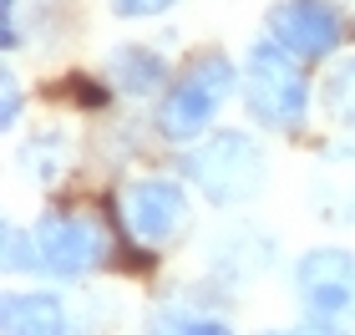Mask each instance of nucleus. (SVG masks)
<instances>
[{"instance_id": "nucleus-1", "label": "nucleus", "mask_w": 355, "mask_h": 335, "mask_svg": "<svg viewBox=\"0 0 355 335\" xmlns=\"http://www.w3.org/2000/svg\"><path fill=\"white\" fill-rule=\"evenodd\" d=\"M234 87H244V71L234 67L223 51L193 56L183 71L168 82L163 102H157V137L168 142H203L214 127L218 107L234 97Z\"/></svg>"}, {"instance_id": "nucleus-2", "label": "nucleus", "mask_w": 355, "mask_h": 335, "mask_svg": "<svg viewBox=\"0 0 355 335\" xmlns=\"http://www.w3.org/2000/svg\"><path fill=\"white\" fill-rule=\"evenodd\" d=\"M244 107L254 122L274 127V132H295L304 127V112H310V76H304V61L295 51H284L279 41H254L244 56Z\"/></svg>"}, {"instance_id": "nucleus-3", "label": "nucleus", "mask_w": 355, "mask_h": 335, "mask_svg": "<svg viewBox=\"0 0 355 335\" xmlns=\"http://www.w3.org/2000/svg\"><path fill=\"white\" fill-rule=\"evenodd\" d=\"M183 173L193 178V188L218 203V209H234V203H249L259 198V188L269 178V163H264V148L254 142L249 132H208L198 148L183 157Z\"/></svg>"}, {"instance_id": "nucleus-4", "label": "nucleus", "mask_w": 355, "mask_h": 335, "mask_svg": "<svg viewBox=\"0 0 355 335\" xmlns=\"http://www.w3.org/2000/svg\"><path fill=\"white\" fill-rule=\"evenodd\" d=\"M117 218H122V229H127L132 244L163 249L188 218V194H183V183L157 178V173L153 178H132L117 198Z\"/></svg>"}, {"instance_id": "nucleus-5", "label": "nucleus", "mask_w": 355, "mask_h": 335, "mask_svg": "<svg viewBox=\"0 0 355 335\" xmlns=\"http://www.w3.org/2000/svg\"><path fill=\"white\" fill-rule=\"evenodd\" d=\"M36 259L56 280H82L107 259V239L87 214H46L36 223Z\"/></svg>"}, {"instance_id": "nucleus-6", "label": "nucleus", "mask_w": 355, "mask_h": 335, "mask_svg": "<svg viewBox=\"0 0 355 335\" xmlns=\"http://www.w3.org/2000/svg\"><path fill=\"white\" fill-rule=\"evenodd\" d=\"M295 295L315 320L355 315V254L350 249H310L295 264Z\"/></svg>"}, {"instance_id": "nucleus-7", "label": "nucleus", "mask_w": 355, "mask_h": 335, "mask_svg": "<svg viewBox=\"0 0 355 335\" xmlns=\"http://www.w3.org/2000/svg\"><path fill=\"white\" fill-rule=\"evenodd\" d=\"M264 26H269V36L279 41L284 51H295L300 61L335 56V46L345 36V21H340V10H335L330 0H279Z\"/></svg>"}, {"instance_id": "nucleus-8", "label": "nucleus", "mask_w": 355, "mask_h": 335, "mask_svg": "<svg viewBox=\"0 0 355 335\" xmlns=\"http://www.w3.org/2000/svg\"><path fill=\"white\" fill-rule=\"evenodd\" d=\"M107 87L122 92V97H153V92H168V61L153 51V46L127 41L107 56Z\"/></svg>"}, {"instance_id": "nucleus-9", "label": "nucleus", "mask_w": 355, "mask_h": 335, "mask_svg": "<svg viewBox=\"0 0 355 335\" xmlns=\"http://www.w3.org/2000/svg\"><path fill=\"white\" fill-rule=\"evenodd\" d=\"M6 335H71L56 295H6Z\"/></svg>"}, {"instance_id": "nucleus-10", "label": "nucleus", "mask_w": 355, "mask_h": 335, "mask_svg": "<svg viewBox=\"0 0 355 335\" xmlns=\"http://www.w3.org/2000/svg\"><path fill=\"white\" fill-rule=\"evenodd\" d=\"M320 203L330 218H355V148H325Z\"/></svg>"}, {"instance_id": "nucleus-11", "label": "nucleus", "mask_w": 355, "mask_h": 335, "mask_svg": "<svg viewBox=\"0 0 355 335\" xmlns=\"http://www.w3.org/2000/svg\"><path fill=\"white\" fill-rule=\"evenodd\" d=\"M320 97H325V112H330V117L355 132V56H340V61L325 71Z\"/></svg>"}, {"instance_id": "nucleus-12", "label": "nucleus", "mask_w": 355, "mask_h": 335, "mask_svg": "<svg viewBox=\"0 0 355 335\" xmlns=\"http://www.w3.org/2000/svg\"><path fill=\"white\" fill-rule=\"evenodd\" d=\"M153 335H234V330L198 310H163V315H153Z\"/></svg>"}, {"instance_id": "nucleus-13", "label": "nucleus", "mask_w": 355, "mask_h": 335, "mask_svg": "<svg viewBox=\"0 0 355 335\" xmlns=\"http://www.w3.org/2000/svg\"><path fill=\"white\" fill-rule=\"evenodd\" d=\"M21 163H26V173L36 183H56L61 178V163H67V157H61V137H36L21 153Z\"/></svg>"}, {"instance_id": "nucleus-14", "label": "nucleus", "mask_w": 355, "mask_h": 335, "mask_svg": "<svg viewBox=\"0 0 355 335\" xmlns=\"http://www.w3.org/2000/svg\"><path fill=\"white\" fill-rule=\"evenodd\" d=\"M6 269H41L36 259V234H26V229H6Z\"/></svg>"}, {"instance_id": "nucleus-15", "label": "nucleus", "mask_w": 355, "mask_h": 335, "mask_svg": "<svg viewBox=\"0 0 355 335\" xmlns=\"http://www.w3.org/2000/svg\"><path fill=\"white\" fill-rule=\"evenodd\" d=\"M173 6L178 0H112V15H122V21H148V15H163Z\"/></svg>"}, {"instance_id": "nucleus-16", "label": "nucleus", "mask_w": 355, "mask_h": 335, "mask_svg": "<svg viewBox=\"0 0 355 335\" xmlns=\"http://www.w3.org/2000/svg\"><path fill=\"white\" fill-rule=\"evenodd\" d=\"M0 87H6V107H0V122L15 127V122H21V76H15V67L0 71Z\"/></svg>"}, {"instance_id": "nucleus-17", "label": "nucleus", "mask_w": 355, "mask_h": 335, "mask_svg": "<svg viewBox=\"0 0 355 335\" xmlns=\"http://www.w3.org/2000/svg\"><path fill=\"white\" fill-rule=\"evenodd\" d=\"M295 335H345V330H335V325H315V330H295Z\"/></svg>"}]
</instances>
